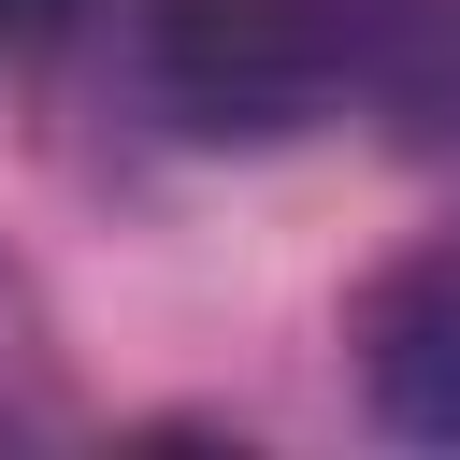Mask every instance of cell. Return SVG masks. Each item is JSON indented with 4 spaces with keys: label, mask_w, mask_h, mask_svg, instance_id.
I'll return each instance as SVG.
<instances>
[{
    "label": "cell",
    "mask_w": 460,
    "mask_h": 460,
    "mask_svg": "<svg viewBox=\"0 0 460 460\" xmlns=\"http://www.w3.org/2000/svg\"><path fill=\"white\" fill-rule=\"evenodd\" d=\"M359 0H144V86L187 144H288L345 101Z\"/></svg>",
    "instance_id": "1"
},
{
    "label": "cell",
    "mask_w": 460,
    "mask_h": 460,
    "mask_svg": "<svg viewBox=\"0 0 460 460\" xmlns=\"http://www.w3.org/2000/svg\"><path fill=\"white\" fill-rule=\"evenodd\" d=\"M345 359H359V402L374 431L402 446H460V230H417L359 273L345 302Z\"/></svg>",
    "instance_id": "2"
},
{
    "label": "cell",
    "mask_w": 460,
    "mask_h": 460,
    "mask_svg": "<svg viewBox=\"0 0 460 460\" xmlns=\"http://www.w3.org/2000/svg\"><path fill=\"white\" fill-rule=\"evenodd\" d=\"M58 14H72V0H0V43H43Z\"/></svg>",
    "instance_id": "3"
}]
</instances>
